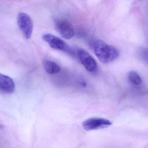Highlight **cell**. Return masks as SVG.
<instances>
[{"label":"cell","mask_w":148,"mask_h":148,"mask_svg":"<svg viewBox=\"0 0 148 148\" xmlns=\"http://www.w3.org/2000/svg\"><path fill=\"white\" fill-rule=\"evenodd\" d=\"M18 27L27 39L30 38L33 33L34 24L32 19L27 14L21 12L17 16Z\"/></svg>","instance_id":"cell-2"},{"label":"cell","mask_w":148,"mask_h":148,"mask_svg":"<svg viewBox=\"0 0 148 148\" xmlns=\"http://www.w3.org/2000/svg\"><path fill=\"white\" fill-rule=\"evenodd\" d=\"M15 90V84L11 77L0 73V92L11 94Z\"/></svg>","instance_id":"cell-7"},{"label":"cell","mask_w":148,"mask_h":148,"mask_svg":"<svg viewBox=\"0 0 148 148\" xmlns=\"http://www.w3.org/2000/svg\"><path fill=\"white\" fill-rule=\"evenodd\" d=\"M43 67L45 71L50 74H57L61 70L60 67L58 64L49 60H46L43 61Z\"/></svg>","instance_id":"cell-8"},{"label":"cell","mask_w":148,"mask_h":148,"mask_svg":"<svg viewBox=\"0 0 148 148\" xmlns=\"http://www.w3.org/2000/svg\"><path fill=\"white\" fill-rule=\"evenodd\" d=\"M128 78L129 81L134 85H140L142 83V80L140 76L135 71H132L129 72Z\"/></svg>","instance_id":"cell-9"},{"label":"cell","mask_w":148,"mask_h":148,"mask_svg":"<svg viewBox=\"0 0 148 148\" xmlns=\"http://www.w3.org/2000/svg\"><path fill=\"white\" fill-rule=\"evenodd\" d=\"M3 128V125H2L1 124H0V129H1Z\"/></svg>","instance_id":"cell-10"},{"label":"cell","mask_w":148,"mask_h":148,"mask_svg":"<svg viewBox=\"0 0 148 148\" xmlns=\"http://www.w3.org/2000/svg\"><path fill=\"white\" fill-rule=\"evenodd\" d=\"M42 38L51 47L57 50L69 52L70 48L65 41L59 37L50 34H45Z\"/></svg>","instance_id":"cell-6"},{"label":"cell","mask_w":148,"mask_h":148,"mask_svg":"<svg viewBox=\"0 0 148 148\" xmlns=\"http://www.w3.org/2000/svg\"><path fill=\"white\" fill-rule=\"evenodd\" d=\"M77 53L79 61L87 71L92 73L97 71V62L89 53L82 49H78Z\"/></svg>","instance_id":"cell-3"},{"label":"cell","mask_w":148,"mask_h":148,"mask_svg":"<svg viewBox=\"0 0 148 148\" xmlns=\"http://www.w3.org/2000/svg\"><path fill=\"white\" fill-rule=\"evenodd\" d=\"M91 46L97 57L103 63L113 62L119 56V52L117 49L102 40H95Z\"/></svg>","instance_id":"cell-1"},{"label":"cell","mask_w":148,"mask_h":148,"mask_svg":"<svg viewBox=\"0 0 148 148\" xmlns=\"http://www.w3.org/2000/svg\"><path fill=\"white\" fill-rule=\"evenodd\" d=\"M57 30L62 37L66 39H70L75 35V29L73 24L66 19H59L56 22Z\"/></svg>","instance_id":"cell-5"},{"label":"cell","mask_w":148,"mask_h":148,"mask_svg":"<svg viewBox=\"0 0 148 148\" xmlns=\"http://www.w3.org/2000/svg\"><path fill=\"white\" fill-rule=\"evenodd\" d=\"M112 124V123L107 119L94 117L84 121L83 123L82 126L85 130L90 131L105 128Z\"/></svg>","instance_id":"cell-4"}]
</instances>
